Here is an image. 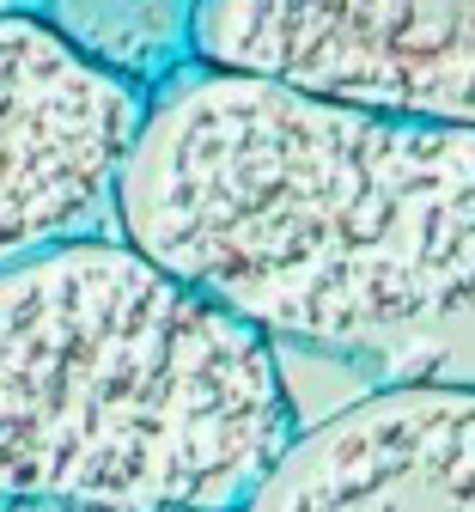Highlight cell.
<instances>
[{
	"label": "cell",
	"mask_w": 475,
	"mask_h": 512,
	"mask_svg": "<svg viewBox=\"0 0 475 512\" xmlns=\"http://www.w3.org/2000/svg\"><path fill=\"white\" fill-rule=\"evenodd\" d=\"M116 238L275 348L475 391V128L195 68L141 110Z\"/></svg>",
	"instance_id": "obj_1"
},
{
	"label": "cell",
	"mask_w": 475,
	"mask_h": 512,
	"mask_svg": "<svg viewBox=\"0 0 475 512\" xmlns=\"http://www.w3.org/2000/svg\"><path fill=\"white\" fill-rule=\"evenodd\" d=\"M31 7V0H0V13H25Z\"/></svg>",
	"instance_id": "obj_7"
},
{
	"label": "cell",
	"mask_w": 475,
	"mask_h": 512,
	"mask_svg": "<svg viewBox=\"0 0 475 512\" xmlns=\"http://www.w3.org/2000/svg\"><path fill=\"white\" fill-rule=\"evenodd\" d=\"M238 512H475V391L366 384L299 421Z\"/></svg>",
	"instance_id": "obj_5"
},
{
	"label": "cell",
	"mask_w": 475,
	"mask_h": 512,
	"mask_svg": "<svg viewBox=\"0 0 475 512\" xmlns=\"http://www.w3.org/2000/svg\"><path fill=\"white\" fill-rule=\"evenodd\" d=\"M201 68L475 128V0H195Z\"/></svg>",
	"instance_id": "obj_3"
},
{
	"label": "cell",
	"mask_w": 475,
	"mask_h": 512,
	"mask_svg": "<svg viewBox=\"0 0 475 512\" xmlns=\"http://www.w3.org/2000/svg\"><path fill=\"white\" fill-rule=\"evenodd\" d=\"M141 86L49 19L0 13V269L67 238L116 232V171Z\"/></svg>",
	"instance_id": "obj_4"
},
{
	"label": "cell",
	"mask_w": 475,
	"mask_h": 512,
	"mask_svg": "<svg viewBox=\"0 0 475 512\" xmlns=\"http://www.w3.org/2000/svg\"><path fill=\"white\" fill-rule=\"evenodd\" d=\"M293 433L281 348L128 238L0 269V506L238 512Z\"/></svg>",
	"instance_id": "obj_2"
},
{
	"label": "cell",
	"mask_w": 475,
	"mask_h": 512,
	"mask_svg": "<svg viewBox=\"0 0 475 512\" xmlns=\"http://www.w3.org/2000/svg\"><path fill=\"white\" fill-rule=\"evenodd\" d=\"M0 512H128V506H74V500H7Z\"/></svg>",
	"instance_id": "obj_6"
}]
</instances>
